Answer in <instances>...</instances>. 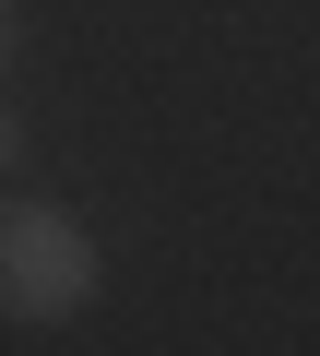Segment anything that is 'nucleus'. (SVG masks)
Masks as SVG:
<instances>
[{"label": "nucleus", "mask_w": 320, "mask_h": 356, "mask_svg": "<svg viewBox=\"0 0 320 356\" xmlns=\"http://www.w3.org/2000/svg\"><path fill=\"white\" fill-rule=\"evenodd\" d=\"M95 285H107V261H95V238L60 202L0 214V309L12 321H71V309H95Z\"/></svg>", "instance_id": "1"}]
</instances>
